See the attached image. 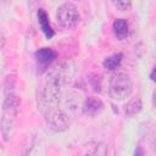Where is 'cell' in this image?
<instances>
[{
    "label": "cell",
    "mask_w": 156,
    "mask_h": 156,
    "mask_svg": "<svg viewBox=\"0 0 156 156\" xmlns=\"http://www.w3.org/2000/svg\"><path fill=\"white\" fill-rule=\"evenodd\" d=\"M34 56H35V58H37V62H38L40 66L46 67V66H49V65L55 60L56 52H55L52 49H50V48H41V49H39V50L34 54Z\"/></svg>",
    "instance_id": "7"
},
{
    "label": "cell",
    "mask_w": 156,
    "mask_h": 156,
    "mask_svg": "<svg viewBox=\"0 0 156 156\" xmlns=\"http://www.w3.org/2000/svg\"><path fill=\"white\" fill-rule=\"evenodd\" d=\"M4 45H5V37L2 35V33H0V50L2 49Z\"/></svg>",
    "instance_id": "18"
},
{
    "label": "cell",
    "mask_w": 156,
    "mask_h": 156,
    "mask_svg": "<svg viewBox=\"0 0 156 156\" xmlns=\"http://www.w3.org/2000/svg\"><path fill=\"white\" fill-rule=\"evenodd\" d=\"M143 108V101L139 96H134L132 98L127 105L124 106V113L127 117H133L135 115H138Z\"/></svg>",
    "instance_id": "9"
},
{
    "label": "cell",
    "mask_w": 156,
    "mask_h": 156,
    "mask_svg": "<svg viewBox=\"0 0 156 156\" xmlns=\"http://www.w3.org/2000/svg\"><path fill=\"white\" fill-rule=\"evenodd\" d=\"M112 29L118 39H124L128 34V22L124 18H116L112 23Z\"/></svg>",
    "instance_id": "10"
},
{
    "label": "cell",
    "mask_w": 156,
    "mask_h": 156,
    "mask_svg": "<svg viewBox=\"0 0 156 156\" xmlns=\"http://www.w3.org/2000/svg\"><path fill=\"white\" fill-rule=\"evenodd\" d=\"M38 23H39V27H40L41 32L44 33V35L48 39H51L54 37V30L51 29L48 13L44 11V9H39L38 10Z\"/></svg>",
    "instance_id": "8"
},
{
    "label": "cell",
    "mask_w": 156,
    "mask_h": 156,
    "mask_svg": "<svg viewBox=\"0 0 156 156\" xmlns=\"http://www.w3.org/2000/svg\"><path fill=\"white\" fill-rule=\"evenodd\" d=\"M150 78H151V80H155V68L152 69V72H151V74H150Z\"/></svg>",
    "instance_id": "19"
},
{
    "label": "cell",
    "mask_w": 156,
    "mask_h": 156,
    "mask_svg": "<svg viewBox=\"0 0 156 156\" xmlns=\"http://www.w3.org/2000/svg\"><path fill=\"white\" fill-rule=\"evenodd\" d=\"M56 21L63 29L74 28L80 21L78 7L73 2H63L56 10Z\"/></svg>",
    "instance_id": "3"
},
{
    "label": "cell",
    "mask_w": 156,
    "mask_h": 156,
    "mask_svg": "<svg viewBox=\"0 0 156 156\" xmlns=\"http://www.w3.org/2000/svg\"><path fill=\"white\" fill-rule=\"evenodd\" d=\"M112 5L118 10V11H127L132 7V2L130 1H122V0H113Z\"/></svg>",
    "instance_id": "16"
},
{
    "label": "cell",
    "mask_w": 156,
    "mask_h": 156,
    "mask_svg": "<svg viewBox=\"0 0 156 156\" xmlns=\"http://www.w3.org/2000/svg\"><path fill=\"white\" fill-rule=\"evenodd\" d=\"M0 130L2 134V138L5 141H7L10 139L11 135V130H12V118L10 116V113L5 112L1 117V122H0Z\"/></svg>",
    "instance_id": "12"
},
{
    "label": "cell",
    "mask_w": 156,
    "mask_h": 156,
    "mask_svg": "<svg viewBox=\"0 0 156 156\" xmlns=\"http://www.w3.org/2000/svg\"><path fill=\"white\" fill-rule=\"evenodd\" d=\"M45 121L49 127L55 132H66L69 128V117L61 107H56L44 112Z\"/></svg>",
    "instance_id": "4"
},
{
    "label": "cell",
    "mask_w": 156,
    "mask_h": 156,
    "mask_svg": "<svg viewBox=\"0 0 156 156\" xmlns=\"http://www.w3.org/2000/svg\"><path fill=\"white\" fill-rule=\"evenodd\" d=\"M105 108V104L96 96H89L84 100L83 105H82V111L84 115L94 117L96 115H99L100 112H102Z\"/></svg>",
    "instance_id": "6"
},
{
    "label": "cell",
    "mask_w": 156,
    "mask_h": 156,
    "mask_svg": "<svg viewBox=\"0 0 156 156\" xmlns=\"http://www.w3.org/2000/svg\"><path fill=\"white\" fill-rule=\"evenodd\" d=\"M108 93L116 101H123L129 98L133 93V83L129 76L121 72L112 74L108 83Z\"/></svg>",
    "instance_id": "2"
},
{
    "label": "cell",
    "mask_w": 156,
    "mask_h": 156,
    "mask_svg": "<svg viewBox=\"0 0 156 156\" xmlns=\"http://www.w3.org/2000/svg\"><path fill=\"white\" fill-rule=\"evenodd\" d=\"M122 58H123V55L121 52H117V54H113L111 56H107L104 61H102V66L107 69H116L121 62H122Z\"/></svg>",
    "instance_id": "13"
},
{
    "label": "cell",
    "mask_w": 156,
    "mask_h": 156,
    "mask_svg": "<svg viewBox=\"0 0 156 156\" xmlns=\"http://www.w3.org/2000/svg\"><path fill=\"white\" fill-rule=\"evenodd\" d=\"M61 102V85L46 79L45 84L39 91L38 96V107L44 113L49 110L60 107Z\"/></svg>",
    "instance_id": "1"
},
{
    "label": "cell",
    "mask_w": 156,
    "mask_h": 156,
    "mask_svg": "<svg viewBox=\"0 0 156 156\" xmlns=\"http://www.w3.org/2000/svg\"><path fill=\"white\" fill-rule=\"evenodd\" d=\"M134 156H144V150L140 146H136L135 152H134Z\"/></svg>",
    "instance_id": "17"
},
{
    "label": "cell",
    "mask_w": 156,
    "mask_h": 156,
    "mask_svg": "<svg viewBox=\"0 0 156 156\" xmlns=\"http://www.w3.org/2000/svg\"><path fill=\"white\" fill-rule=\"evenodd\" d=\"M71 76H72V69H71L69 65L65 62V63H60V65H56L55 67H52L48 72L46 79H50L62 87L65 83H67L69 80Z\"/></svg>",
    "instance_id": "5"
},
{
    "label": "cell",
    "mask_w": 156,
    "mask_h": 156,
    "mask_svg": "<svg viewBox=\"0 0 156 156\" xmlns=\"http://www.w3.org/2000/svg\"><path fill=\"white\" fill-rule=\"evenodd\" d=\"M89 155L90 156H107V145L105 143H98L94 150Z\"/></svg>",
    "instance_id": "14"
},
{
    "label": "cell",
    "mask_w": 156,
    "mask_h": 156,
    "mask_svg": "<svg viewBox=\"0 0 156 156\" xmlns=\"http://www.w3.org/2000/svg\"><path fill=\"white\" fill-rule=\"evenodd\" d=\"M89 83H90V85H91L94 91H96V93L101 91V78H100V76L91 74L90 78H89Z\"/></svg>",
    "instance_id": "15"
},
{
    "label": "cell",
    "mask_w": 156,
    "mask_h": 156,
    "mask_svg": "<svg viewBox=\"0 0 156 156\" xmlns=\"http://www.w3.org/2000/svg\"><path fill=\"white\" fill-rule=\"evenodd\" d=\"M21 105V98L16 94H7L5 100H4V104H2V107H4V111L10 113L12 111H16Z\"/></svg>",
    "instance_id": "11"
}]
</instances>
